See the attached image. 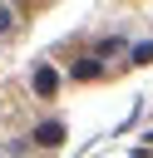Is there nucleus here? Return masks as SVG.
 <instances>
[{"mask_svg":"<svg viewBox=\"0 0 153 158\" xmlns=\"http://www.w3.org/2000/svg\"><path fill=\"white\" fill-rule=\"evenodd\" d=\"M30 84H35V94H44V99H49V94H54V89H59V74H54V69H49V64H39V69H35V74H30Z\"/></svg>","mask_w":153,"mask_h":158,"instance_id":"2","label":"nucleus"},{"mask_svg":"<svg viewBox=\"0 0 153 158\" xmlns=\"http://www.w3.org/2000/svg\"><path fill=\"white\" fill-rule=\"evenodd\" d=\"M99 74H104L99 59H79V64H74V79H99Z\"/></svg>","mask_w":153,"mask_h":158,"instance_id":"3","label":"nucleus"},{"mask_svg":"<svg viewBox=\"0 0 153 158\" xmlns=\"http://www.w3.org/2000/svg\"><path fill=\"white\" fill-rule=\"evenodd\" d=\"M35 143H39V148H59V143H64V123H59V118H44V123L35 128Z\"/></svg>","mask_w":153,"mask_h":158,"instance_id":"1","label":"nucleus"},{"mask_svg":"<svg viewBox=\"0 0 153 158\" xmlns=\"http://www.w3.org/2000/svg\"><path fill=\"white\" fill-rule=\"evenodd\" d=\"M5 30H10V10L0 5V35H5Z\"/></svg>","mask_w":153,"mask_h":158,"instance_id":"5","label":"nucleus"},{"mask_svg":"<svg viewBox=\"0 0 153 158\" xmlns=\"http://www.w3.org/2000/svg\"><path fill=\"white\" fill-rule=\"evenodd\" d=\"M133 64H153V44H133Z\"/></svg>","mask_w":153,"mask_h":158,"instance_id":"4","label":"nucleus"}]
</instances>
